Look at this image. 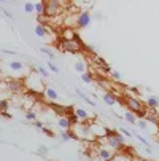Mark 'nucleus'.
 Here are the masks:
<instances>
[{
  "label": "nucleus",
  "mask_w": 159,
  "mask_h": 161,
  "mask_svg": "<svg viewBox=\"0 0 159 161\" xmlns=\"http://www.w3.org/2000/svg\"><path fill=\"white\" fill-rule=\"evenodd\" d=\"M43 77L38 74H29L24 80V88L26 89H30L32 93H41V91H45V86H43Z\"/></svg>",
  "instance_id": "f257e3e1"
},
{
  "label": "nucleus",
  "mask_w": 159,
  "mask_h": 161,
  "mask_svg": "<svg viewBox=\"0 0 159 161\" xmlns=\"http://www.w3.org/2000/svg\"><path fill=\"white\" fill-rule=\"evenodd\" d=\"M59 50L64 51V53H70V54H78L81 53L83 50V43L81 40H65V38H61L59 42Z\"/></svg>",
  "instance_id": "f03ea898"
},
{
  "label": "nucleus",
  "mask_w": 159,
  "mask_h": 161,
  "mask_svg": "<svg viewBox=\"0 0 159 161\" xmlns=\"http://www.w3.org/2000/svg\"><path fill=\"white\" fill-rule=\"evenodd\" d=\"M124 104H126V107H127L130 112H134L135 115H139V117L145 118V107H143V104H142L137 97L126 96V97H124Z\"/></svg>",
  "instance_id": "7ed1b4c3"
},
{
  "label": "nucleus",
  "mask_w": 159,
  "mask_h": 161,
  "mask_svg": "<svg viewBox=\"0 0 159 161\" xmlns=\"http://www.w3.org/2000/svg\"><path fill=\"white\" fill-rule=\"evenodd\" d=\"M62 10H64V5H62L61 0H46V2H45V14L46 16L54 18V16L61 14Z\"/></svg>",
  "instance_id": "20e7f679"
},
{
  "label": "nucleus",
  "mask_w": 159,
  "mask_h": 161,
  "mask_svg": "<svg viewBox=\"0 0 159 161\" xmlns=\"http://www.w3.org/2000/svg\"><path fill=\"white\" fill-rule=\"evenodd\" d=\"M91 21H93V18H91V13L89 11H86V10H83V11H80L78 13V22H77V26L78 27H87L89 24H91Z\"/></svg>",
  "instance_id": "39448f33"
},
{
  "label": "nucleus",
  "mask_w": 159,
  "mask_h": 161,
  "mask_svg": "<svg viewBox=\"0 0 159 161\" xmlns=\"http://www.w3.org/2000/svg\"><path fill=\"white\" fill-rule=\"evenodd\" d=\"M89 126H91V131H93V134L96 136V141L100 139V137H105V136H107V128H105V126H102V125H99V123H89Z\"/></svg>",
  "instance_id": "423d86ee"
},
{
  "label": "nucleus",
  "mask_w": 159,
  "mask_h": 161,
  "mask_svg": "<svg viewBox=\"0 0 159 161\" xmlns=\"http://www.w3.org/2000/svg\"><path fill=\"white\" fill-rule=\"evenodd\" d=\"M34 32H35V35H37L38 38H48V37H50V29H48V26L41 24V22H38V24L35 26Z\"/></svg>",
  "instance_id": "0eeeda50"
},
{
  "label": "nucleus",
  "mask_w": 159,
  "mask_h": 161,
  "mask_svg": "<svg viewBox=\"0 0 159 161\" xmlns=\"http://www.w3.org/2000/svg\"><path fill=\"white\" fill-rule=\"evenodd\" d=\"M61 38H65V40H78V34L72 29V27H64V32H62V37Z\"/></svg>",
  "instance_id": "6e6552de"
},
{
  "label": "nucleus",
  "mask_w": 159,
  "mask_h": 161,
  "mask_svg": "<svg viewBox=\"0 0 159 161\" xmlns=\"http://www.w3.org/2000/svg\"><path fill=\"white\" fill-rule=\"evenodd\" d=\"M72 120L67 117V115H64V117H59V120H57V126L61 128V129H70L72 128Z\"/></svg>",
  "instance_id": "1a4fd4ad"
},
{
  "label": "nucleus",
  "mask_w": 159,
  "mask_h": 161,
  "mask_svg": "<svg viewBox=\"0 0 159 161\" xmlns=\"http://www.w3.org/2000/svg\"><path fill=\"white\" fill-rule=\"evenodd\" d=\"M102 99H103V102H105L107 105H115V104L118 102V97L113 94L111 91H107V93H103Z\"/></svg>",
  "instance_id": "9d476101"
},
{
  "label": "nucleus",
  "mask_w": 159,
  "mask_h": 161,
  "mask_svg": "<svg viewBox=\"0 0 159 161\" xmlns=\"http://www.w3.org/2000/svg\"><path fill=\"white\" fill-rule=\"evenodd\" d=\"M75 113H77V117H78L80 121H83V123H87L89 121V113L84 108H75Z\"/></svg>",
  "instance_id": "9b49d317"
},
{
  "label": "nucleus",
  "mask_w": 159,
  "mask_h": 161,
  "mask_svg": "<svg viewBox=\"0 0 159 161\" xmlns=\"http://www.w3.org/2000/svg\"><path fill=\"white\" fill-rule=\"evenodd\" d=\"M45 96H46L50 101H57L59 99V96H57V91L54 89V88H45Z\"/></svg>",
  "instance_id": "f8f14e48"
},
{
  "label": "nucleus",
  "mask_w": 159,
  "mask_h": 161,
  "mask_svg": "<svg viewBox=\"0 0 159 161\" xmlns=\"http://www.w3.org/2000/svg\"><path fill=\"white\" fill-rule=\"evenodd\" d=\"M10 69L13 72H22V70H26V65L21 61H13V62H10Z\"/></svg>",
  "instance_id": "ddd939ff"
},
{
  "label": "nucleus",
  "mask_w": 159,
  "mask_h": 161,
  "mask_svg": "<svg viewBox=\"0 0 159 161\" xmlns=\"http://www.w3.org/2000/svg\"><path fill=\"white\" fill-rule=\"evenodd\" d=\"M145 104H146V108H154V110H156V108L159 107V99L154 97V96H150Z\"/></svg>",
  "instance_id": "4468645a"
},
{
  "label": "nucleus",
  "mask_w": 159,
  "mask_h": 161,
  "mask_svg": "<svg viewBox=\"0 0 159 161\" xmlns=\"http://www.w3.org/2000/svg\"><path fill=\"white\" fill-rule=\"evenodd\" d=\"M73 67H75V70H77L80 75H81L83 72H86V70H87V65H86V62H84V61H77Z\"/></svg>",
  "instance_id": "2eb2a0df"
},
{
  "label": "nucleus",
  "mask_w": 159,
  "mask_h": 161,
  "mask_svg": "<svg viewBox=\"0 0 159 161\" xmlns=\"http://www.w3.org/2000/svg\"><path fill=\"white\" fill-rule=\"evenodd\" d=\"M124 120H126L127 123H130V125H135V123H137V117H135V113L130 112V110H127V112L124 113Z\"/></svg>",
  "instance_id": "dca6fc26"
},
{
  "label": "nucleus",
  "mask_w": 159,
  "mask_h": 161,
  "mask_svg": "<svg viewBox=\"0 0 159 161\" xmlns=\"http://www.w3.org/2000/svg\"><path fill=\"white\" fill-rule=\"evenodd\" d=\"M77 94H78V96H80V97H81V99L86 102V104H89V105H96V102H93V99H91V97H89L86 93H83L81 89H77Z\"/></svg>",
  "instance_id": "f3484780"
},
{
  "label": "nucleus",
  "mask_w": 159,
  "mask_h": 161,
  "mask_svg": "<svg viewBox=\"0 0 159 161\" xmlns=\"http://www.w3.org/2000/svg\"><path fill=\"white\" fill-rule=\"evenodd\" d=\"M34 5H35V13H37L38 16L45 14V0H41V2H37V3H34Z\"/></svg>",
  "instance_id": "a211bd4d"
},
{
  "label": "nucleus",
  "mask_w": 159,
  "mask_h": 161,
  "mask_svg": "<svg viewBox=\"0 0 159 161\" xmlns=\"http://www.w3.org/2000/svg\"><path fill=\"white\" fill-rule=\"evenodd\" d=\"M81 80L84 81V83H93L94 81V77H93V74H91V72H83L81 74Z\"/></svg>",
  "instance_id": "6ab92c4d"
},
{
  "label": "nucleus",
  "mask_w": 159,
  "mask_h": 161,
  "mask_svg": "<svg viewBox=\"0 0 159 161\" xmlns=\"http://www.w3.org/2000/svg\"><path fill=\"white\" fill-rule=\"evenodd\" d=\"M10 108V101L8 99H2L0 101V113H3Z\"/></svg>",
  "instance_id": "aec40b11"
},
{
  "label": "nucleus",
  "mask_w": 159,
  "mask_h": 161,
  "mask_svg": "<svg viewBox=\"0 0 159 161\" xmlns=\"http://www.w3.org/2000/svg\"><path fill=\"white\" fill-rule=\"evenodd\" d=\"M37 72H38L41 77H45V78L50 77V70H48L46 67H43V65H38V67H37Z\"/></svg>",
  "instance_id": "412c9836"
},
{
  "label": "nucleus",
  "mask_w": 159,
  "mask_h": 161,
  "mask_svg": "<svg viewBox=\"0 0 159 161\" xmlns=\"http://www.w3.org/2000/svg\"><path fill=\"white\" fill-rule=\"evenodd\" d=\"M35 118H37V113L34 110H27L26 112V120L27 121H35Z\"/></svg>",
  "instance_id": "4be33fe9"
},
{
  "label": "nucleus",
  "mask_w": 159,
  "mask_h": 161,
  "mask_svg": "<svg viewBox=\"0 0 159 161\" xmlns=\"http://www.w3.org/2000/svg\"><path fill=\"white\" fill-rule=\"evenodd\" d=\"M113 161H134V159H132V158H129V156H126V155H121V156H119V155L116 153V155H115V158H113Z\"/></svg>",
  "instance_id": "5701e85b"
},
{
  "label": "nucleus",
  "mask_w": 159,
  "mask_h": 161,
  "mask_svg": "<svg viewBox=\"0 0 159 161\" xmlns=\"http://www.w3.org/2000/svg\"><path fill=\"white\" fill-rule=\"evenodd\" d=\"M24 11H26V13H32V11H35V5H34L32 2H26V5H24Z\"/></svg>",
  "instance_id": "b1692460"
},
{
  "label": "nucleus",
  "mask_w": 159,
  "mask_h": 161,
  "mask_svg": "<svg viewBox=\"0 0 159 161\" xmlns=\"http://www.w3.org/2000/svg\"><path fill=\"white\" fill-rule=\"evenodd\" d=\"M46 64H48V69H50V70H51L53 74H59V67H57L56 64H53L51 61H50V62H46Z\"/></svg>",
  "instance_id": "393cba45"
},
{
  "label": "nucleus",
  "mask_w": 159,
  "mask_h": 161,
  "mask_svg": "<svg viewBox=\"0 0 159 161\" xmlns=\"http://www.w3.org/2000/svg\"><path fill=\"white\" fill-rule=\"evenodd\" d=\"M40 51H41V53H43V54H46V56H48V58H50V59H54V56H56V54H54V53H51V51H50V50H48V48H41V50H40Z\"/></svg>",
  "instance_id": "a878e982"
},
{
  "label": "nucleus",
  "mask_w": 159,
  "mask_h": 161,
  "mask_svg": "<svg viewBox=\"0 0 159 161\" xmlns=\"http://www.w3.org/2000/svg\"><path fill=\"white\" fill-rule=\"evenodd\" d=\"M41 131H43L45 134H46L48 137H54V136H56V134H54V132H53V131H51L50 128H41Z\"/></svg>",
  "instance_id": "bb28decb"
},
{
  "label": "nucleus",
  "mask_w": 159,
  "mask_h": 161,
  "mask_svg": "<svg viewBox=\"0 0 159 161\" xmlns=\"http://www.w3.org/2000/svg\"><path fill=\"white\" fill-rule=\"evenodd\" d=\"M113 78H115V80H121V74L119 72H116V70H111V74H110Z\"/></svg>",
  "instance_id": "cd10ccee"
},
{
  "label": "nucleus",
  "mask_w": 159,
  "mask_h": 161,
  "mask_svg": "<svg viewBox=\"0 0 159 161\" xmlns=\"http://www.w3.org/2000/svg\"><path fill=\"white\" fill-rule=\"evenodd\" d=\"M119 132H123V134H124L126 137H132V132H129V131H127L126 128H119Z\"/></svg>",
  "instance_id": "c85d7f7f"
},
{
  "label": "nucleus",
  "mask_w": 159,
  "mask_h": 161,
  "mask_svg": "<svg viewBox=\"0 0 159 161\" xmlns=\"http://www.w3.org/2000/svg\"><path fill=\"white\" fill-rule=\"evenodd\" d=\"M32 126H35V128H40V129H41V128H43V123H41V121H32Z\"/></svg>",
  "instance_id": "c756f323"
},
{
  "label": "nucleus",
  "mask_w": 159,
  "mask_h": 161,
  "mask_svg": "<svg viewBox=\"0 0 159 161\" xmlns=\"http://www.w3.org/2000/svg\"><path fill=\"white\" fill-rule=\"evenodd\" d=\"M38 152H40L41 155H43V153H45V155H46V153H48V148H46V147H43V145H41V147L38 148Z\"/></svg>",
  "instance_id": "7c9ffc66"
},
{
  "label": "nucleus",
  "mask_w": 159,
  "mask_h": 161,
  "mask_svg": "<svg viewBox=\"0 0 159 161\" xmlns=\"http://www.w3.org/2000/svg\"><path fill=\"white\" fill-rule=\"evenodd\" d=\"M134 161H146V159H143V158H137V159H134Z\"/></svg>",
  "instance_id": "2f4dec72"
},
{
  "label": "nucleus",
  "mask_w": 159,
  "mask_h": 161,
  "mask_svg": "<svg viewBox=\"0 0 159 161\" xmlns=\"http://www.w3.org/2000/svg\"><path fill=\"white\" fill-rule=\"evenodd\" d=\"M0 75H2V64H0Z\"/></svg>",
  "instance_id": "473e14b6"
},
{
  "label": "nucleus",
  "mask_w": 159,
  "mask_h": 161,
  "mask_svg": "<svg viewBox=\"0 0 159 161\" xmlns=\"http://www.w3.org/2000/svg\"><path fill=\"white\" fill-rule=\"evenodd\" d=\"M0 2H5V0H0Z\"/></svg>",
  "instance_id": "72a5a7b5"
}]
</instances>
